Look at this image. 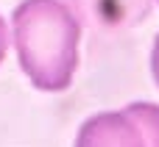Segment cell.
I'll list each match as a JSON object with an SVG mask.
<instances>
[{
	"label": "cell",
	"mask_w": 159,
	"mask_h": 147,
	"mask_svg": "<svg viewBox=\"0 0 159 147\" xmlns=\"http://www.w3.org/2000/svg\"><path fill=\"white\" fill-rule=\"evenodd\" d=\"M22 72L42 92H64L78 67L81 19L61 0H22L11 14Z\"/></svg>",
	"instance_id": "6da1fadb"
},
{
	"label": "cell",
	"mask_w": 159,
	"mask_h": 147,
	"mask_svg": "<svg viewBox=\"0 0 159 147\" xmlns=\"http://www.w3.org/2000/svg\"><path fill=\"white\" fill-rule=\"evenodd\" d=\"M75 147H159V106L131 103L101 111L78 128Z\"/></svg>",
	"instance_id": "7a4b0ae2"
},
{
	"label": "cell",
	"mask_w": 159,
	"mask_h": 147,
	"mask_svg": "<svg viewBox=\"0 0 159 147\" xmlns=\"http://www.w3.org/2000/svg\"><path fill=\"white\" fill-rule=\"evenodd\" d=\"M70 6L84 25L101 33L131 28L151 14V0H70Z\"/></svg>",
	"instance_id": "3957f363"
},
{
	"label": "cell",
	"mask_w": 159,
	"mask_h": 147,
	"mask_svg": "<svg viewBox=\"0 0 159 147\" xmlns=\"http://www.w3.org/2000/svg\"><path fill=\"white\" fill-rule=\"evenodd\" d=\"M151 75H154V81L159 86V33L154 39V47H151Z\"/></svg>",
	"instance_id": "277c9868"
},
{
	"label": "cell",
	"mask_w": 159,
	"mask_h": 147,
	"mask_svg": "<svg viewBox=\"0 0 159 147\" xmlns=\"http://www.w3.org/2000/svg\"><path fill=\"white\" fill-rule=\"evenodd\" d=\"M6 47H8V31H6V22H3V17H0V61H3V56H6Z\"/></svg>",
	"instance_id": "5b68a950"
},
{
	"label": "cell",
	"mask_w": 159,
	"mask_h": 147,
	"mask_svg": "<svg viewBox=\"0 0 159 147\" xmlns=\"http://www.w3.org/2000/svg\"><path fill=\"white\" fill-rule=\"evenodd\" d=\"M157 3H159V0H157Z\"/></svg>",
	"instance_id": "8992f818"
}]
</instances>
